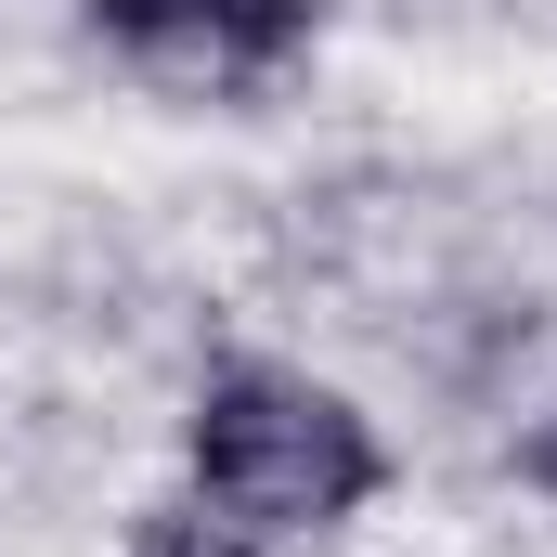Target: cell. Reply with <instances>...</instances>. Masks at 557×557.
Wrapping results in <instances>:
<instances>
[{"instance_id":"obj_1","label":"cell","mask_w":557,"mask_h":557,"mask_svg":"<svg viewBox=\"0 0 557 557\" xmlns=\"http://www.w3.org/2000/svg\"><path fill=\"white\" fill-rule=\"evenodd\" d=\"M182 467H195V506L247 519V532H337L389 493V441L350 389L324 376H285V363H221L182 416Z\"/></svg>"},{"instance_id":"obj_2","label":"cell","mask_w":557,"mask_h":557,"mask_svg":"<svg viewBox=\"0 0 557 557\" xmlns=\"http://www.w3.org/2000/svg\"><path fill=\"white\" fill-rule=\"evenodd\" d=\"M78 13L131 78L182 104H247L324 39V0H78Z\"/></svg>"},{"instance_id":"obj_4","label":"cell","mask_w":557,"mask_h":557,"mask_svg":"<svg viewBox=\"0 0 557 557\" xmlns=\"http://www.w3.org/2000/svg\"><path fill=\"white\" fill-rule=\"evenodd\" d=\"M519 480H532V493L557 506V416H545V428H519Z\"/></svg>"},{"instance_id":"obj_3","label":"cell","mask_w":557,"mask_h":557,"mask_svg":"<svg viewBox=\"0 0 557 557\" xmlns=\"http://www.w3.org/2000/svg\"><path fill=\"white\" fill-rule=\"evenodd\" d=\"M131 557H285L273 532H247V519H221V506H143L131 519Z\"/></svg>"}]
</instances>
